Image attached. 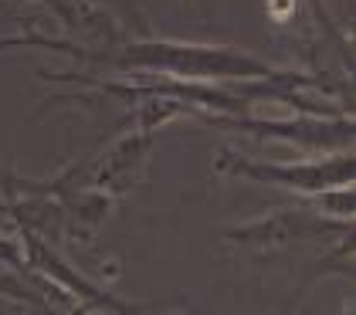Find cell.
Segmentation results:
<instances>
[{"instance_id": "obj_1", "label": "cell", "mask_w": 356, "mask_h": 315, "mask_svg": "<svg viewBox=\"0 0 356 315\" xmlns=\"http://www.w3.org/2000/svg\"><path fill=\"white\" fill-rule=\"evenodd\" d=\"M289 10H292V0H272V14L282 21V17H289Z\"/></svg>"}]
</instances>
